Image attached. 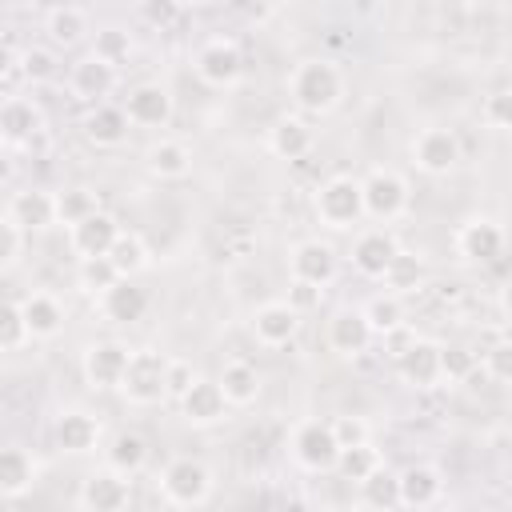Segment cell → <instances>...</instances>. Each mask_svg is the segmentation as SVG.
Returning a JSON list of instances; mask_svg holds the SVG:
<instances>
[{
  "label": "cell",
  "mask_w": 512,
  "mask_h": 512,
  "mask_svg": "<svg viewBox=\"0 0 512 512\" xmlns=\"http://www.w3.org/2000/svg\"><path fill=\"white\" fill-rule=\"evenodd\" d=\"M288 96H292L300 116H328L344 100V72L332 60H320V56L300 60L288 72Z\"/></svg>",
  "instance_id": "obj_1"
},
{
  "label": "cell",
  "mask_w": 512,
  "mask_h": 512,
  "mask_svg": "<svg viewBox=\"0 0 512 512\" xmlns=\"http://www.w3.org/2000/svg\"><path fill=\"white\" fill-rule=\"evenodd\" d=\"M312 216L320 228L328 232H352L364 220V204H360V176H328L316 192H312Z\"/></svg>",
  "instance_id": "obj_2"
},
{
  "label": "cell",
  "mask_w": 512,
  "mask_h": 512,
  "mask_svg": "<svg viewBox=\"0 0 512 512\" xmlns=\"http://www.w3.org/2000/svg\"><path fill=\"white\" fill-rule=\"evenodd\" d=\"M156 488H160V500L172 504V508H200V504L212 500L216 480H212V468L204 460H196V456H172L160 468Z\"/></svg>",
  "instance_id": "obj_3"
},
{
  "label": "cell",
  "mask_w": 512,
  "mask_h": 512,
  "mask_svg": "<svg viewBox=\"0 0 512 512\" xmlns=\"http://www.w3.org/2000/svg\"><path fill=\"white\" fill-rule=\"evenodd\" d=\"M360 204H364V220H376V224H392L408 212L412 204V188L408 180L396 172V168H368L360 176Z\"/></svg>",
  "instance_id": "obj_4"
},
{
  "label": "cell",
  "mask_w": 512,
  "mask_h": 512,
  "mask_svg": "<svg viewBox=\"0 0 512 512\" xmlns=\"http://www.w3.org/2000/svg\"><path fill=\"white\" fill-rule=\"evenodd\" d=\"M164 360H168V356L156 352V348H132L116 392H120L128 404H136V408L164 404Z\"/></svg>",
  "instance_id": "obj_5"
},
{
  "label": "cell",
  "mask_w": 512,
  "mask_h": 512,
  "mask_svg": "<svg viewBox=\"0 0 512 512\" xmlns=\"http://www.w3.org/2000/svg\"><path fill=\"white\" fill-rule=\"evenodd\" d=\"M192 72H196V80L208 84V88H236L240 76H244V52H240L236 40L212 36V40H204V44L196 48Z\"/></svg>",
  "instance_id": "obj_6"
},
{
  "label": "cell",
  "mask_w": 512,
  "mask_h": 512,
  "mask_svg": "<svg viewBox=\"0 0 512 512\" xmlns=\"http://www.w3.org/2000/svg\"><path fill=\"white\" fill-rule=\"evenodd\" d=\"M288 452L304 472H332L340 444H336L328 420H300L288 436Z\"/></svg>",
  "instance_id": "obj_7"
},
{
  "label": "cell",
  "mask_w": 512,
  "mask_h": 512,
  "mask_svg": "<svg viewBox=\"0 0 512 512\" xmlns=\"http://www.w3.org/2000/svg\"><path fill=\"white\" fill-rule=\"evenodd\" d=\"M412 152V164L424 172V176H452L456 164H460V140L452 128H420L408 144Z\"/></svg>",
  "instance_id": "obj_8"
},
{
  "label": "cell",
  "mask_w": 512,
  "mask_h": 512,
  "mask_svg": "<svg viewBox=\"0 0 512 512\" xmlns=\"http://www.w3.org/2000/svg\"><path fill=\"white\" fill-rule=\"evenodd\" d=\"M452 244H456V256L468 264H496L504 256V228L492 216H468L456 228Z\"/></svg>",
  "instance_id": "obj_9"
},
{
  "label": "cell",
  "mask_w": 512,
  "mask_h": 512,
  "mask_svg": "<svg viewBox=\"0 0 512 512\" xmlns=\"http://www.w3.org/2000/svg\"><path fill=\"white\" fill-rule=\"evenodd\" d=\"M128 344L120 340H92L84 352H80V372H84V384L96 388V392H116L120 376H124V364H128Z\"/></svg>",
  "instance_id": "obj_10"
},
{
  "label": "cell",
  "mask_w": 512,
  "mask_h": 512,
  "mask_svg": "<svg viewBox=\"0 0 512 512\" xmlns=\"http://www.w3.org/2000/svg\"><path fill=\"white\" fill-rule=\"evenodd\" d=\"M76 504L88 508V512H120L132 504V476H120L116 468H96L92 476L80 480V492H76Z\"/></svg>",
  "instance_id": "obj_11"
},
{
  "label": "cell",
  "mask_w": 512,
  "mask_h": 512,
  "mask_svg": "<svg viewBox=\"0 0 512 512\" xmlns=\"http://www.w3.org/2000/svg\"><path fill=\"white\" fill-rule=\"evenodd\" d=\"M336 268H340V256H336V248H332L328 240H320V236H308V240H300V244L288 252V276H292V280H308V284H316V288H328V284L336 280Z\"/></svg>",
  "instance_id": "obj_12"
},
{
  "label": "cell",
  "mask_w": 512,
  "mask_h": 512,
  "mask_svg": "<svg viewBox=\"0 0 512 512\" xmlns=\"http://www.w3.org/2000/svg\"><path fill=\"white\" fill-rule=\"evenodd\" d=\"M372 340L376 336H372V328H368L360 308H336L328 316V324H324V344L336 356H360V352H368Z\"/></svg>",
  "instance_id": "obj_13"
},
{
  "label": "cell",
  "mask_w": 512,
  "mask_h": 512,
  "mask_svg": "<svg viewBox=\"0 0 512 512\" xmlns=\"http://www.w3.org/2000/svg\"><path fill=\"white\" fill-rule=\"evenodd\" d=\"M124 116L136 128H164L172 120V92L164 84H136L124 96Z\"/></svg>",
  "instance_id": "obj_14"
},
{
  "label": "cell",
  "mask_w": 512,
  "mask_h": 512,
  "mask_svg": "<svg viewBox=\"0 0 512 512\" xmlns=\"http://www.w3.org/2000/svg\"><path fill=\"white\" fill-rule=\"evenodd\" d=\"M296 332H300V312L288 308L284 300H268L252 312V336L264 348H288Z\"/></svg>",
  "instance_id": "obj_15"
},
{
  "label": "cell",
  "mask_w": 512,
  "mask_h": 512,
  "mask_svg": "<svg viewBox=\"0 0 512 512\" xmlns=\"http://www.w3.org/2000/svg\"><path fill=\"white\" fill-rule=\"evenodd\" d=\"M176 408H180V416H184L188 424H196V428H212V424H220V420L228 416V400H224L220 384L208 380V376H196L192 388L176 400Z\"/></svg>",
  "instance_id": "obj_16"
},
{
  "label": "cell",
  "mask_w": 512,
  "mask_h": 512,
  "mask_svg": "<svg viewBox=\"0 0 512 512\" xmlns=\"http://www.w3.org/2000/svg\"><path fill=\"white\" fill-rule=\"evenodd\" d=\"M100 432H104L100 420H96L92 412H84V408H68V412H60L56 424H52V440H56V448L68 452V456H88V452H96Z\"/></svg>",
  "instance_id": "obj_17"
},
{
  "label": "cell",
  "mask_w": 512,
  "mask_h": 512,
  "mask_svg": "<svg viewBox=\"0 0 512 512\" xmlns=\"http://www.w3.org/2000/svg\"><path fill=\"white\" fill-rule=\"evenodd\" d=\"M396 372L408 388H436L440 384V344L412 336V344L396 356Z\"/></svg>",
  "instance_id": "obj_18"
},
{
  "label": "cell",
  "mask_w": 512,
  "mask_h": 512,
  "mask_svg": "<svg viewBox=\"0 0 512 512\" xmlns=\"http://www.w3.org/2000/svg\"><path fill=\"white\" fill-rule=\"evenodd\" d=\"M312 144H316V128L300 112L276 116L272 128H268V152L280 156V160H304L312 152Z\"/></svg>",
  "instance_id": "obj_19"
},
{
  "label": "cell",
  "mask_w": 512,
  "mask_h": 512,
  "mask_svg": "<svg viewBox=\"0 0 512 512\" xmlns=\"http://www.w3.org/2000/svg\"><path fill=\"white\" fill-rule=\"evenodd\" d=\"M400 252V240L388 232V228H364L356 240H352V268L368 280H380L388 260Z\"/></svg>",
  "instance_id": "obj_20"
},
{
  "label": "cell",
  "mask_w": 512,
  "mask_h": 512,
  "mask_svg": "<svg viewBox=\"0 0 512 512\" xmlns=\"http://www.w3.org/2000/svg\"><path fill=\"white\" fill-rule=\"evenodd\" d=\"M116 232H120L116 216L104 212V208H96L92 216H84L80 224L68 228V248L76 252V260H84V256H108Z\"/></svg>",
  "instance_id": "obj_21"
},
{
  "label": "cell",
  "mask_w": 512,
  "mask_h": 512,
  "mask_svg": "<svg viewBox=\"0 0 512 512\" xmlns=\"http://www.w3.org/2000/svg\"><path fill=\"white\" fill-rule=\"evenodd\" d=\"M44 128V112L24 100V96H8L0 100V144L4 148H20L32 144V136Z\"/></svg>",
  "instance_id": "obj_22"
},
{
  "label": "cell",
  "mask_w": 512,
  "mask_h": 512,
  "mask_svg": "<svg viewBox=\"0 0 512 512\" xmlns=\"http://www.w3.org/2000/svg\"><path fill=\"white\" fill-rule=\"evenodd\" d=\"M96 300H100V312H104L108 324H136L148 312V292L140 284H132V276H120Z\"/></svg>",
  "instance_id": "obj_23"
},
{
  "label": "cell",
  "mask_w": 512,
  "mask_h": 512,
  "mask_svg": "<svg viewBox=\"0 0 512 512\" xmlns=\"http://www.w3.org/2000/svg\"><path fill=\"white\" fill-rule=\"evenodd\" d=\"M396 496L400 508H432L444 496V476L432 464H408L404 472H396Z\"/></svg>",
  "instance_id": "obj_24"
},
{
  "label": "cell",
  "mask_w": 512,
  "mask_h": 512,
  "mask_svg": "<svg viewBox=\"0 0 512 512\" xmlns=\"http://www.w3.org/2000/svg\"><path fill=\"white\" fill-rule=\"evenodd\" d=\"M68 84H72V96H76V100L100 104V100L116 88V64H108V60H100V56H92V52H88L84 60H76V64H72Z\"/></svg>",
  "instance_id": "obj_25"
},
{
  "label": "cell",
  "mask_w": 512,
  "mask_h": 512,
  "mask_svg": "<svg viewBox=\"0 0 512 512\" xmlns=\"http://www.w3.org/2000/svg\"><path fill=\"white\" fill-rule=\"evenodd\" d=\"M8 216L24 232H44L56 224V196L48 188H24L8 200Z\"/></svg>",
  "instance_id": "obj_26"
},
{
  "label": "cell",
  "mask_w": 512,
  "mask_h": 512,
  "mask_svg": "<svg viewBox=\"0 0 512 512\" xmlns=\"http://www.w3.org/2000/svg\"><path fill=\"white\" fill-rule=\"evenodd\" d=\"M24 324H28V340H56L64 332V304L52 292H32L20 300Z\"/></svg>",
  "instance_id": "obj_27"
},
{
  "label": "cell",
  "mask_w": 512,
  "mask_h": 512,
  "mask_svg": "<svg viewBox=\"0 0 512 512\" xmlns=\"http://www.w3.org/2000/svg\"><path fill=\"white\" fill-rule=\"evenodd\" d=\"M128 116H124V108L120 104H108V100H100V104H92V112L84 116V136L96 144V148H120L124 140H128Z\"/></svg>",
  "instance_id": "obj_28"
},
{
  "label": "cell",
  "mask_w": 512,
  "mask_h": 512,
  "mask_svg": "<svg viewBox=\"0 0 512 512\" xmlns=\"http://www.w3.org/2000/svg\"><path fill=\"white\" fill-rule=\"evenodd\" d=\"M144 164H148V172L160 176V180H184V176L192 172V148H188L184 140L164 136V140H152V144L144 148Z\"/></svg>",
  "instance_id": "obj_29"
},
{
  "label": "cell",
  "mask_w": 512,
  "mask_h": 512,
  "mask_svg": "<svg viewBox=\"0 0 512 512\" xmlns=\"http://www.w3.org/2000/svg\"><path fill=\"white\" fill-rule=\"evenodd\" d=\"M216 384H220L228 408H248V404H256V396H260V388H264L256 364H248V360H228V364L220 368Z\"/></svg>",
  "instance_id": "obj_30"
},
{
  "label": "cell",
  "mask_w": 512,
  "mask_h": 512,
  "mask_svg": "<svg viewBox=\"0 0 512 512\" xmlns=\"http://www.w3.org/2000/svg\"><path fill=\"white\" fill-rule=\"evenodd\" d=\"M36 484V460L20 444L0 448V496H24Z\"/></svg>",
  "instance_id": "obj_31"
},
{
  "label": "cell",
  "mask_w": 512,
  "mask_h": 512,
  "mask_svg": "<svg viewBox=\"0 0 512 512\" xmlns=\"http://www.w3.org/2000/svg\"><path fill=\"white\" fill-rule=\"evenodd\" d=\"M104 464L108 468H116L120 476H136V472H144V464H148V440L140 436V432H116L112 440H108V448H104Z\"/></svg>",
  "instance_id": "obj_32"
},
{
  "label": "cell",
  "mask_w": 512,
  "mask_h": 512,
  "mask_svg": "<svg viewBox=\"0 0 512 512\" xmlns=\"http://www.w3.org/2000/svg\"><path fill=\"white\" fill-rule=\"evenodd\" d=\"M108 260L116 264L120 276H140V272L152 264V252H148V240H144L140 232L120 228L116 240H112V248H108Z\"/></svg>",
  "instance_id": "obj_33"
},
{
  "label": "cell",
  "mask_w": 512,
  "mask_h": 512,
  "mask_svg": "<svg viewBox=\"0 0 512 512\" xmlns=\"http://www.w3.org/2000/svg\"><path fill=\"white\" fill-rule=\"evenodd\" d=\"M384 288L388 292H396V296H408V292H420L424 288V280H428V272H424V260L416 256V252H396L392 260H388V268H384Z\"/></svg>",
  "instance_id": "obj_34"
},
{
  "label": "cell",
  "mask_w": 512,
  "mask_h": 512,
  "mask_svg": "<svg viewBox=\"0 0 512 512\" xmlns=\"http://www.w3.org/2000/svg\"><path fill=\"white\" fill-rule=\"evenodd\" d=\"M48 36H52V44H60V48H76L84 36H88V16H84V8H76V4H60V8H52L48 12Z\"/></svg>",
  "instance_id": "obj_35"
},
{
  "label": "cell",
  "mask_w": 512,
  "mask_h": 512,
  "mask_svg": "<svg viewBox=\"0 0 512 512\" xmlns=\"http://www.w3.org/2000/svg\"><path fill=\"white\" fill-rule=\"evenodd\" d=\"M52 196H56V224H64V228L80 224L84 216H92V212L100 208L96 192L84 188V184H68V188H60V192H52Z\"/></svg>",
  "instance_id": "obj_36"
},
{
  "label": "cell",
  "mask_w": 512,
  "mask_h": 512,
  "mask_svg": "<svg viewBox=\"0 0 512 512\" xmlns=\"http://www.w3.org/2000/svg\"><path fill=\"white\" fill-rule=\"evenodd\" d=\"M380 464H384V456L372 448V440H364V444H348V448L336 452V472H340L344 480H352V484H360L364 476H372Z\"/></svg>",
  "instance_id": "obj_37"
},
{
  "label": "cell",
  "mask_w": 512,
  "mask_h": 512,
  "mask_svg": "<svg viewBox=\"0 0 512 512\" xmlns=\"http://www.w3.org/2000/svg\"><path fill=\"white\" fill-rule=\"evenodd\" d=\"M364 320H368V328H372V336H384V332H392V328H400L404 324V304H400V296L396 292H376L364 308Z\"/></svg>",
  "instance_id": "obj_38"
},
{
  "label": "cell",
  "mask_w": 512,
  "mask_h": 512,
  "mask_svg": "<svg viewBox=\"0 0 512 512\" xmlns=\"http://www.w3.org/2000/svg\"><path fill=\"white\" fill-rule=\"evenodd\" d=\"M360 504L364 508H380V512H388V508H400V496H396V476L380 464L372 476H364L360 484Z\"/></svg>",
  "instance_id": "obj_39"
},
{
  "label": "cell",
  "mask_w": 512,
  "mask_h": 512,
  "mask_svg": "<svg viewBox=\"0 0 512 512\" xmlns=\"http://www.w3.org/2000/svg\"><path fill=\"white\" fill-rule=\"evenodd\" d=\"M476 352L468 344H440V384H464L476 372Z\"/></svg>",
  "instance_id": "obj_40"
},
{
  "label": "cell",
  "mask_w": 512,
  "mask_h": 512,
  "mask_svg": "<svg viewBox=\"0 0 512 512\" xmlns=\"http://www.w3.org/2000/svg\"><path fill=\"white\" fill-rule=\"evenodd\" d=\"M120 280V272H116V264L108 260V256H84L80 260V268H76V284L88 292V296H100L108 284H116Z\"/></svg>",
  "instance_id": "obj_41"
},
{
  "label": "cell",
  "mask_w": 512,
  "mask_h": 512,
  "mask_svg": "<svg viewBox=\"0 0 512 512\" xmlns=\"http://www.w3.org/2000/svg\"><path fill=\"white\" fill-rule=\"evenodd\" d=\"M24 344H28V324H24L20 304L0 300V352H16Z\"/></svg>",
  "instance_id": "obj_42"
},
{
  "label": "cell",
  "mask_w": 512,
  "mask_h": 512,
  "mask_svg": "<svg viewBox=\"0 0 512 512\" xmlns=\"http://www.w3.org/2000/svg\"><path fill=\"white\" fill-rule=\"evenodd\" d=\"M16 68L28 84H44V80L56 76V52L52 48H28V52L16 56Z\"/></svg>",
  "instance_id": "obj_43"
},
{
  "label": "cell",
  "mask_w": 512,
  "mask_h": 512,
  "mask_svg": "<svg viewBox=\"0 0 512 512\" xmlns=\"http://www.w3.org/2000/svg\"><path fill=\"white\" fill-rule=\"evenodd\" d=\"M128 52H132V40H128V32H124V28H116V24L100 28V32H96V40H92V56H100V60H108V64L128 60Z\"/></svg>",
  "instance_id": "obj_44"
},
{
  "label": "cell",
  "mask_w": 512,
  "mask_h": 512,
  "mask_svg": "<svg viewBox=\"0 0 512 512\" xmlns=\"http://www.w3.org/2000/svg\"><path fill=\"white\" fill-rule=\"evenodd\" d=\"M196 376H200V372H196L192 360H184V356H168V360H164V400H180V396L192 388Z\"/></svg>",
  "instance_id": "obj_45"
},
{
  "label": "cell",
  "mask_w": 512,
  "mask_h": 512,
  "mask_svg": "<svg viewBox=\"0 0 512 512\" xmlns=\"http://www.w3.org/2000/svg\"><path fill=\"white\" fill-rule=\"evenodd\" d=\"M476 360H480L476 368H480L492 384H508V376H512V348H508V340H496V344L484 348Z\"/></svg>",
  "instance_id": "obj_46"
},
{
  "label": "cell",
  "mask_w": 512,
  "mask_h": 512,
  "mask_svg": "<svg viewBox=\"0 0 512 512\" xmlns=\"http://www.w3.org/2000/svg\"><path fill=\"white\" fill-rule=\"evenodd\" d=\"M480 120L492 128V132H508L512 128V96L504 88H496L484 104H480Z\"/></svg>",
  "instance_id": "obj_47"
},
{
  "label": "cell",
  "mask_w": 512,
  "mask_h": 512,
  "mask_svg": "<svg viewBox=\"0 0 512 512\" xmlns=\"http://www.w3.org/2000/svg\"><path fill=\"white\" fill-rule=\"evenodd\" d=\"M24 236H28V232L16 228L8 212H0V272H8V268L20 260V252H24Z\"/></svg>",
  "instance_id": "obj_48"
},
{
  "label": "cell",
  "mask_w": 512,
  "mask_h": 512,
  "mask_svg": "<svg viewBox=\"0 0 512 512\" xmlns=\"http://www.w3.org/2000/svg\"><path fill=\"white\" fill-rule=\"evenodd\" d=\"M328 424H332V436H336L340 448L372 440V424H368L364 416H336V420H328Z\"/></svg>",
  "instance_id": "obj_49"
},
{
  "label": "cell",
  "mask_w": 512,
  "mask_h": 512,
  "mask_svg": "<svg viewBox=\"0 0 512 512\" xmlns=\"http://www.w3.org/2000/svg\"><path fill=\"white\" fill-rule=\"evenodd\" d=\"M320 300H324V288H316V284H308V280H288V296H284V304L296 308L300 316L312 312V308H320Z\"/></svg>",
  "instance_id": "obj_50"
},
{
  "label": "cell",
  "mask_w": 512,
  "mask_h": 512,
  "mask_svg": "<svg viewBox=\"0 0 512 512\" xmlns=\"http://www.w3.org/2000/svg\"><path fill=\"white\" fill-rule=\"evenodd\" d=\"M180 12H184V4H176V0H144V20L152 28H172L180 20Z\"/></svg>",
  "instance_id": "obj_51"
},
{
  "label": "cell",
  "mask_w": 512,
  "mask_h": 512,
  "mask_svg": "<svg viewBox=\"0 0 512 512\" xmlns=\"http://www.w3.org/2000/svg\"><path fill=\"white\" fill-rule=\"evenodd\" d=\"M412 336H416V332H408V324H400V328H392V332H384V336H376V340H384L388 356L396 360V356H400V352L412 344Z\"/></svg>",
  "instance_id": "obj_52"
},
{
  "label": "cell",
  "mask_w": 512,
  "mask_h": 512,
  "mask_svg": "<svg viewBox=\"0 0 512 512\" xmlns=\"http://www.w3.org/2000/svg\"><path fill=\"white\" fill-rule=\"evenodd\" d=\"M12 72H16V52L8 40H0V80H8Z\"/></svg>",
  "instance_id": "obj_53"
},
{
  "label": "cell",
  "mask_w": 512,
  "mask_h": 512,
  "mask_svg": "<svg viewBox=\"0 0 512 512\" xmlns=\"http://www.w3.org/2000/svg\"><path fill=\"white\" fill-rule=\"evenodd\" d=\"M12 172H16V164H12V156H8V148L0 144V188L12 180Z\"/></svg>",
  "instance_id": "obj_54"
},
{
  "label": "cell",
  "mask_w": 512,
  "mask_h": 512,
  "mask_svg": "<svg viewBox=\"0 0 512 512\" xmlns=\"http://www.w3.org/2000/svg\"><path fill=\"white\" fill-rule=\"evenodd\" d=\"M176 4H200V0H176Z\"/></svg>",
  "instance_id": "obj_55"
}]
</instances>
